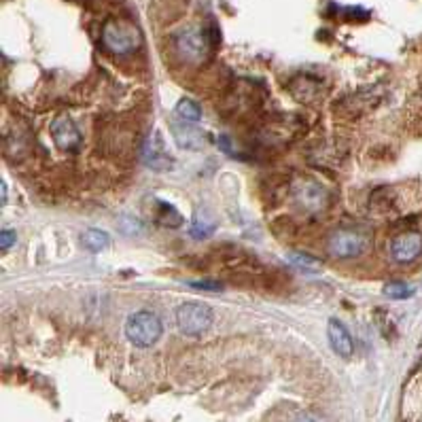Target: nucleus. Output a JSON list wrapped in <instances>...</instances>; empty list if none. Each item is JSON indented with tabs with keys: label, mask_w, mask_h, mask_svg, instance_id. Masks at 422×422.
<instances>
[{
	"label": "nucleus",
	"mask_w": 422,
	"mask_h": 422,
	"mask_svg": "<svg viewBox=\"0 0 422 422\" xmlns=\"http://www.w3.org/2000/svg\"><path fill=\"white\" fill-rule=\"evenodd\" d=\"M102 45L113 56H130L140 49L143 35L140 30L126 20H109L102 26Z\"/></svg>",
	"instance_id": "obj_1"
},
{
	"label": "nucleus",
	"mask_w": 422,
	"mask_h": 422,
	"mask_svg": "<svg viewBox=\"0 0 422 422\" xmlns=\"http://www.w3.org/2000/svg\"><path fill=\"white\" fill-rule=\"evenodd\" d=\"M162 333H164V327H162L159 316L149 310L134 312L126 322V337L136 348H151L153 344L159 342Z\"/></svg>",
	"instance_id": "obj_2"
},
{
	"label": "nucleus",
	"mask_w": 422,
	"mask_h": 422,
	"mask_svg": "<svg viewBox=\"0 0 422 422\" xmlns=\"http://www.w3.org/2000/svg\"><path fill=\"white\" fill-rule=\"evenodd\" d=\"M212 310L202 301H185L176 310V327L181 329V333L191 337L206 333L212 327Z\"/></svg>",
	"instance_id": "obj_3"
},
{
	"label": "nucleus",
	"mask_w": 422,
	"mask_h": 422,
	"mask_svg": "<svg viewBox=\"0 0 422 422\" xmlns=\"http://www.w3.org/2000/svg\"><path fill=\"white\" fill-rule=\"evenodd\" d=\"M369 246V234L361 229H337L331 234L327 248L329 255L335 259H354L365 253Z\"/></svg>",
	"instance_id": "obj_4"
},
{
	"label": "nucleus",
	"mask_w": 422,
	"mask_h": 422,
	"mask_svg": "<svg viewBox=\"0 0 422 422\" xmlns=\"http://www.w3.org/2000/svg\"><path fill=\"white\" fill-rule=\"evenodd\" d=\"M174 45H176V54L185 62H189V64H200L210 54V39L200 28H187V30H183L176 37Z\"/></svg>",
	"instance_id": "obj_5"
},
{
	"label": "nucleus",
	"mask_w": 422,
	"mask_h": 422,
	"mask_svg": "<svg viewBox=\"0 0 422 422\" xmlns=\"http://www.w3.org/2000/svg\"><path fill=\"white\" fill-rule=\"evenodd\" d=\"M293 200L303 212H322L329 204V193L316 181H299L293 187Z\"/></svg>",
	"instance_id": "obj_6"
},
{
	"label": "nucleus",
	"mask_w": 422,
	"mask_h": 422,
	"mask_svg": "<svg viewBox=\"0 0 422 422\" xmlns=\"http://www.w3.org/2000/svg\"><path fill=\"white\" fill-rule=\"evenodd\" d=\"M143 162L155 170V172H168L174 168V157L170 155V151L166 149L162 136L155 132L153 136H149V140L143 147Z\"/></svg>",
	"instance_id": "obj_7"
},
{
	"label": "nucleus",
	"mask_w": 422,
	"mask_h": 422,
	"mask_svg": "<svg viewBox=\"0 0 422 422\" xmlns=\"http://www.w3.org/2000/svg\"><path fill=\"white\" fill-rule=\"evenodd\" d=\"M390 255L397 263H411L422 255V234L405 231L390 244Z\"/></svg>",
	"instance_id": "obj_8"
},
{
	"label": "nucleus",
	"mask_w": 422,
	"mask_h": 422,
	"mask_svg": "<svg viewBox=\"0 0 422 422\" xmlns=\"http://www.w3.org/2000/svg\"><path fill=\"white\" fill-rule=\"evenodd\" d=\"M52 136L56 145L66 153H75L81 147V132L68 115H62L52 123Z\"/></svg>",
	"instance_id": "obj_9"
},
{
	"label": "nucleus",
	"mask_w": 422,
	"mask_h": 422,
	"mask_svg": "<svg viewBox=\"0 0 422 422\" xmlns=\"http://www.w3.org/2000/svg\"><path fill=\"white\" fill-rule=\"evenodd\" d=\"M327 337H329V344H331V348H333L335 354H339L342 358H350L352 356L354 342H352L348 329L337 318L329 320V325H327Z\"/></svg>",
	"instance_id": "obj_10"
},
{
	"label": "nucleus",
	"mask_w": 422,
	"mask_h": 422,
	"mask_svg": "<svg viewBox=\"0 0 422 422\" xmlns=\"http://www.w3.org/2000/svg\"><path fill=\"white\" fill-rule=\"evenodd\" d=\"M172 136H174V140L183 147V149H191V151H195V149H202V145H204V136H202V132L195 128V123H189V121H172Z\"/></svg>",
	"instance_id": "obj_11"
},
{
	"label": "nucleus",
	"mask_w": 422,
	"mask_h": 422,
	"mask_svg": "<svg viewBox=\"0 0 422 422\" xmlns=\"http://www.w3.org/2000/svg\"><path fill=\"white\" fill-rule=\"evenodd\" d=\"M81 242L88 251L92 253H102L104 248H109L111 244V236L104 231V229H96V227H90L81 234Z\"/></svg>",
	"instance_id": "obj_12"
},
{
	"label": "nucleus",
	"mask_w": 422,
	"mask_h": 422,
	"mask_svg": "<svg viewBox=\"0 0 422 422\" xmlns=\"http://www.w3.org/2000/svg\"><path fill=\"white\" fill-rule=\"evenodd\" d=\"M215 229H217V221L212 217H208L206 210H195L193 221H191V236L202 240V238L212 236Z\"/></svg>",
	"instance_id": "obj_13"
},
{
	"label": "nucleus",
	"mask_w": 422,
	"mask_h": 422,
	"mask_svg": "<svg viewBox=\"0 0 422 422\" xmlns=\"http://www.w3.org/2000/svg\"><path fill=\"white\" fill-rule=\"evenodd\" d=\"M289 263L293 267H297L299 272H306V274H316V272L322 270L320 259H316L308 253H289Z\"/></svg>",
	"instance_id": "obj_14"
},
{
	"label": "nucleus",
	"mask_w": 422,
	"mask_h": 422,
	"mask_svg": "<svg viewBox=\"0 0 422 422\" xmlns=\"http://www.w3.org/2000/svg\"><path fill=\"white\" fill-rule=\"evenodd\" d=\"M176 117L183 121H189V123H198L202 119V109L193 100L185 98L176 104Z\"/></svg>",
	"instance_id": "obj_15"
},
{
	"label": "nucleus",
	"mask_w": 422,
	"mask_h": 422,
	"mask_svg": "<svg viewBox=\"0 0 422 422\" xmlns=\"http://www.w3.org/2000/svg\"><path fill=\"white\" fill-rule=\"evenodd\" d=\"M159 210H157V223H162L164 227H181L183 225V217L174 210V206L166 204V202H159L157 204Z\"/></svg>",
	"instance_id": "obj_16"
},
{
	"label": "nucleus",
	"mask_w": 422,
	"mask_h": 422,
	"mask_svg": "<svg viewBox=\"0 0 422 422\" xmlns=\"http://www.w3.org/2000/svg\"><path fill=\"white\" fill-rule=\"evenodd\" d=\"M384 295L388 299H399L401 301V299H409L414 295V289L409 284H405V282H388L384 287Z\"/></svg>",
	"instance_id": "obj_17"
},
{
	"label": "nucleus",
	"mask_w": 422,
	"mask_h": 422,
	"mask_svg": "<svg viewBox=\"0 0 422 422\" xmlns=\"http://www.w3.org/2000/svg\"><path fill=\"white\" fill-rule=\"evenodd\" d=\"M119 229L126 234V236H140L145 231L143 223L134 217H121L119 219Z\"/></svg>",
	"instance_id": "obj_18"
},
{
	"label": "nucleus",
	"mask_w": 422,
	"mask_h": 422,
	"mask_svg": "<svg viewBox=\"0 0 422 422\" xmlns=\"http://www.w3.org/2000/svg\"><path fill=\"white\" fill-rule=\"evenodd\" d=\"M16 242H18V234L13 229H3V234H0V246H3V253H7Z\"/></svg>",
	"instance_id": "obj_19"
},
{
	"label": "nucleus",
	"mask_w": 422,
	"mask_h": 422,
	"mask_svg": "<svg viewBox=\"0 0 422 422\" xmlns=\"http://www.w3.org/2000/svg\"><path fill=\"white\" fill-rule=\"evenodd\" d=\"M295 422H325V420L316 414H301Z\"/></svg>",
	"instance_id": "obj_20"
},
{
	"label": "nucleus",
	"mask_w": 422,
	"mask_h": 422,
	"mask_svg": "<svg viewBox=\"0 0 422 422\" xmlns=\"http://www.w3.org/2000/svg\"><path fill=\"white\" fill-rule=\"evenodd\" d=\"M193 287H198V289H219V284H208V282H193Z\"/></svg>",
	"instance_id": "obj_21"
},
{
	"label": "nucleus",
	"mask_w": 422,
	"mask_h": 422,
	"mask_svg": "<svg viewBox=\"0 0 422 422\" xmlns=\"http://www.w3.org/2000/svg\"><path fill=\"white\" fill-rule=\"evenodd\" d=\"M3 204H7V185L3 183Z\"/></svg>",
	"instance_id": "obj_22"
}]
</instances>
